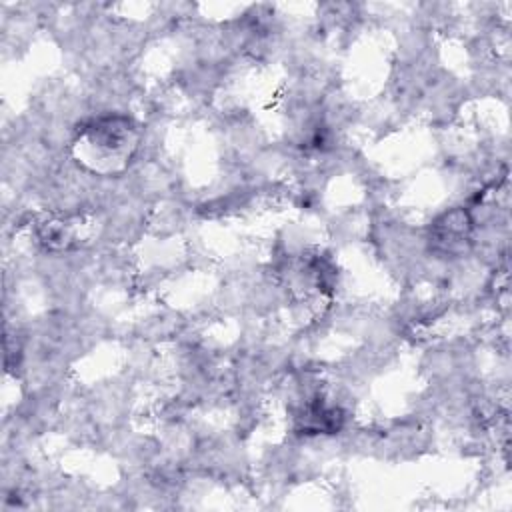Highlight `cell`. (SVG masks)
I'll return each mask as SVG.
<instances>
[{"label":"cell","mask_w":512,"mask_h":512,"mask_svg":"<svg viewBox=\"0 0 512 512\" xmlns=\"http://www.w3.org/2000/svg\"><path fill=\"white\" fill-rule=\"evenodd\" d=\"M136 148V128L126 116H100L84 126L76 138V150L94 170L114 172L130 160Z\"/></svg>","instance_id":"cell-1"},{"label":"cell","mask_w":512,"mask_h":512,"mask_svg":"<svg viewBox=\"0 0 512 512\" xmlns=\"http://www.w3.org/2000/svg\"><path fill=\"white\" fill-rule=\"evenodd\" d=\"M470 230H472V220L468 212L458 208L442 214L432 224L430 240L438 250L446 254H456V252H462L470 242Z\"/></svg>","instance_id":"cell-2"}]
</instances>
